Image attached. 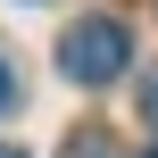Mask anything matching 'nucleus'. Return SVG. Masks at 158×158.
I'll return each mask as SVG.
<instances>
[{
    "label": "nucleus",
    "mask_w": 158,
    "mask_h": 158,
    "mask_svg": "<svg viewBox=\"0 0 158 158\" xmlns=\"http://www.w3.org/2000/svg\"><path fill=\"white\" fill-rule=\"evenodd\" d=\"M0 108H17V67L0 58Z\"/></svg>",
    "instance_id": "4"
},
{
    "label": "nucleus",
    "mask_w": 158,
    "mask_h": 158,
    "mask_svg": "<svg viewBox=\"0 0 158 158\" xmlns=\"http://www.w3.org/2000/svg\"><path fill=\"white\" fill-rule=\"evenodd\" d=\"M0 158H25V150H8V142H0Z\"/></svg>",
    "instance_id": "5"
},
{
    "label": "nucleus",
    "mask_w": 158,
    "mask_h": 158,
    "mask_svg": "<svg viewBox=\"0 0 158 158\" xmlns=\"http://www.w3.org/2000/svg\"><path fill=\"white\" fill-rule=\"evenodd\" d=\"M58 158H117V150H108V133L83 125V133H67V150H58Z\"/></svg>",
    "instance_id": "2"
},
{
    "label": "nucleus",
    "mask_w": 158,
    "mask_h": 158,
    "mask_svg": "<svg viewBox=\"0 0 158 158\" xmlns=\"http://www.w3.org/2000/svg\"><path fill=\"white\" fill-rule=\"evenodd\" d=\"M142 158H158V142H150V150H142Z\"/></svg>",
    "instance_id": "6"
},
{
    "label": "nucleus",
    "mask_w": 158,
    "mask_h": 158,
    "mask_svg": "<svg viewBox=\"0 0 158 158\" xmlns=\"http://www.w3.org/2000/svg\"><path fill=\"white\" fill-rule=\"evenodd\" d=\"M58 67H67V83H117L125 67H133V33L117 25V17H75L67 33H58Z\"/></svg>",
    "instance_id": "1"
},
{
    "label": "nucleus",
    "mask_w": 158,
    "mask_h": 158,
    "mask_svg": "<svg viewBox=\"0 0 158 158\" xmlns=\"http://www.w3.org/2000/svg\"><path fill=\"white\" fill-rule=\"evenodd\" d=\"M133 108H142V125H150V133H158V67H150V75H142V92H133Z\"/></svg>",
    "instance_id": "3"
}]
</instances>
